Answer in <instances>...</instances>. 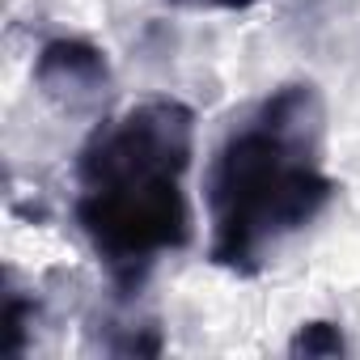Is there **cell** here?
Here are the masks:
<instances>
[{
  "label": "cell",
  "mask_w": 360,
  "mask_h": 360,
  "mask_svg": "<svg viewBox=\"0 0 360 360\" xmlns=\"http://www.w3.org/2000/svg\"><path fill=\"white\" fill-rule=\"evenodd\" d=\"M191 115L178 102H144L102 127L81 153V229L119 280L144 276L157 255L191 233L183 169Z\"/></svg>",
  "instance_id": "obj_1"
},
{
  "label": "cell",
  "mask_w": 360,
  "mask_h": 360,
  "mask_svg": "<svg viewBox=\"0 0 360 360\" xmlns=\"http://www.w3.org/2000/svg\"><path fill=\"white\" fill-rule=\"evenodd\" d=\"M330 200L322 174V110L309 85H288L229 131L208 174L212 259L255 267L280 238L309 225Z\"/></svg>",
  "instance_id": "obj_2"
},
{
  "label": "cell",
  "mask_w": 360,
  "mask_h": 360,
  "mask_svg": "<svg viewBox=\"0 0 360 360\" xmlns=\"http://www.w3.org/2000/svg\"><path fill=\"white\" fill-rule=\"evenodd\" d=\"M195 5H225V9H238V5H250V0H195Z\"/></svg>",
  "instance_id": "obj_3"
}]
</instances>
